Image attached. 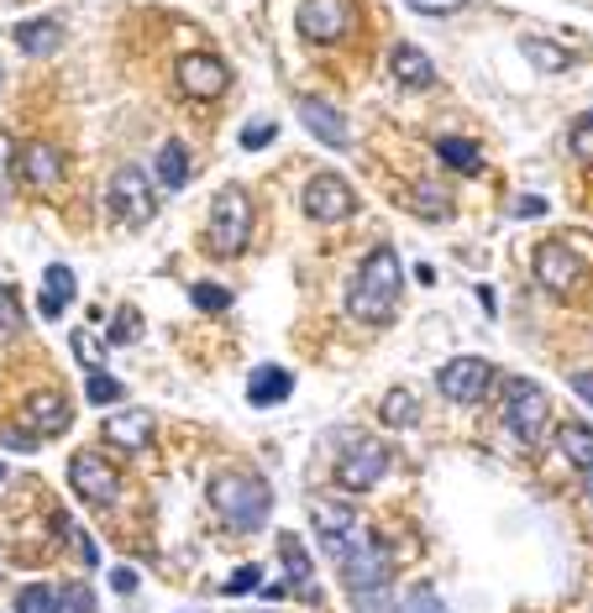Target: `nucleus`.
Returning <instances> with one entry per match:
<instances>
[{"label":"nucleus","instance_id":"7","mask_svg":"<svg viewBox=\"0 0 593 613\" xmlns=\"http://www.w3.org/2000/svg\"><path fill=\"white\" fill-rule=\"evenodd\" d=\"M69 483H74V493L95 503V509H111L121 498V472L106 462V456H95V451H74V462H69Z\"/></svg>","mask_w":593,"mask_h":613},{"label":"nucleus","instance_id":"43","mask_svg":"<svg viewBox=\"0 0 593 613\" xmlns=\"http://www.w3.org/2000/svg\"><path fill=\"white\" fill-rule=\"evenodd\" d=\"M5 440V446H11V451H22V456H32V451H37V446H42V440L32 436V430H11V436H0Z\"/></svg>","mask_w":593,"mask_h":613},{"label":"nucleus","instance_id":"30","mask_svg":"<svg viewBox=\"0 0 593 613\" xmlns=\"http://www.w3.org/2000/svg\"><path fill=\"white\" fill-rule=\"evenodd\" d=\"M27 325V315H22V293H16V284H0V336H16Z\"/></svg>","mask_w":593,"mask_h":613},{"label":"nucleus","instance_id":"17","mask_svg":"<svg viewBox=\"0 0 593 613\" xmlns=\"http://www.w3.org/2000/svg\"><path fill=\"white\" fill-rule=\"evenodd\" d=\"M74 293H79L74 273H69L63 263H48V273H42V293H37V315H42V321H59L63 310L74 304Z\"/></svg>","mask_w":593,"mask_h":613},{"label":"nucleus","instance_id":"14","mask_svg":"<svg viewBox=\"0 0 593 613\" xmlns=\"http://www.w3.org/2000/svg\"><path fill=\"white\" fill-rule=\"evenodd\" d=\"M299 126H305L321 147H331V152H347V147H353L347 116H342L331 100H321V95H305V100H299Z\"/></svg>","mask_w":593,"mask_h":613},{"label":"nucleus","instance_id":"27","mask_svg":"<svg viewBox=\"0 0 593 613\" xmlns=\"http://www.w3.org/2000/svg\"><path fill=\"white\" fill-rule=\"evenodd\" d=\"M436 152H442V163H452L457 174H483V152L473 142H462V137H442Z\"/></svg>","mask_w":593,"mask_h":613},{"label":"nucleus","instance_id":"25","mask_svg":"<svg viewBox=\"0 0 593 613\" xmlns=\"http://www.w3.org/2000/svg\"><path fill=\"white\" fill-rule=\"evenodd\" d=\"M379 414H384V425H394V430H410V425L420 420V399L410 393V388H388Z\"/></svg>","mask_w":593,"mask_h":613},{"label":"nucleus","instance_id":"40","mask_svg":"<svg viewBox=\"0 0 593 613\" xmlns=\"http://www.w3.org/2000/svg\"><path fill=\"white\" fill-rule=\"evenodd\" d=\"M11 178H16V142L0 132V195L11 189Z\"/></svg>","mask_w":593,"mask_h":613},{"label":"nucleus","instance_id":"32","mask_svg":"<svg viewBox=\"0 0 593 613\" xmlns=\"http://www.w3.org/2000/svg\"><path fill=\"white\" fill-rule=\"evenodd\" d=\"M353 613H399V603L388 587H362V592H353Z\"/></svg>","mask_w":593,"mask_h":613},{"label":"nucleus","instance_id":"19","mask_svg":"<svg viewBox=\"0 0 593 613\" xmlns=\"http://www.w3.org/2000/svg\"><path fill=\"white\" fill-rule=\"evenodd\" d=\"M388 74L399 79V85H410V89H425V85H436V63L420 53L416 42H399L394 53H388Z\"/></svg>","mask_w":593,"mask_h":613},{"label":"nucleus","instance_id":"11","mask_svg":"<svg viewBox=\"0 0 593 613\" xmlns=\"http://www.w3.org/2000/svg\"><path fill=\"white\" fill-rule=\"evenodd\" d=\"M336 572H342L347 592H362V587H388V583H394V561H388V551L379 546V540H362V546H353V551L336 561Z\"/></svg>","mask_w":593,"mask_h":613},{"label":"nucleus","instance_id":"1","mask_svg":"<svg viewBox=\"0 0 593 613\" xmlns=\"http://www.w3.org/2000/svg\"><path fill=\"white\" fill-rule=\"evenodd\" d=\"M399 293H405V273H399L394 247H373L347 289V315L362 325H384L399 310Z\"/></svg>","mask_w":593,"mask_h":613},{"label":"nucleus","instance_id":"8","mask_svg":"<svg viewBox=\"0 0 593 613\" xmlns=\"http://www.w3.org/2000/svg\"><path fill=\"white\" fill-rule=\"evenodd\" d=\"M436 388H442L452 404H478L494 388V367L483 356H452L442 373H436Z\"/></svg>","mask_w":593,"mask_h":613},{"label":"nucleus","instance_id":"49","mask_svg":"<svg viewBox=\"0 0 593 613\" xmlns=\"http://www.w3.org/2000/svg\"><path fill=\"white\" fill-rule=\"evenodd\" d=\"M5 477H11V472H5V462H0V483H5Z\"/></svg>","mask_w":593,"mask_h":613},{"label":"nucleus","instance_id":"39","mask_svg":"<svg viewBox=\"0 0 593 613\" xmlns=\"http://www.w3.org/2000/svg\"><path fill=\"white\" fill-rule=\"evenodd\" d=\"M273 137H279V126H273V121H252V126L242 132V147H247V152H258V147H268Z\"/></svg>","mask_w":593,"mask_h":613},{"label":"nucleus","instance_id":"18","mask_svg":"<svg viewBox=\"0 0 593 613\" xmlns=\"http://www.w3.org/2000/svg\"><path fill=\"white\" fill-rule=\"evenodd\" d=\"M22 174H27L32 189H53V184H63V152L53 142H27Z\"/></svg>","mask_w":593,"mask_h":613},{"label":"nucleus","instance_id":"10","mask_svg":"<svg viewBox=\"0 0 593 613\" xmlns=\"http://www.w3.org/2000/svg\"><path fill=\"white\" fill-rule=\"evenodd\" d=\"M353 0H305L299 5V37L305 42H342L353 32Z\"/></svg>","mask_w":593,"mask_h":613},{"label":"nucleus","instance_id":"13","mask_svg":"<svg viewBox=\"0 0 593 613\" xmlns=\"http://www.w3.org/2000/svg\"><path fill=\"white\" fill-rule=\"evenodd\" d=\"M174 85L189 95V100H215L221 89L232 85V68L215 59V53H184L174 63Z\"/></svg>","mask_w":593,"mask_h":613},{"label":"nucleus","instance_id":"16","mask_svg":"<svg viewBox=\"0 0 593 613\" xmlns=\"http://www.w3.org/2000/svg\"><path fill=\"white\" fill-rule=\"evenodd\" d=\"M69 420H74L69 399H63L59 388H42V393L27 399V425H22V430H32V436H63Z\"/></svg>","mask_w":593,"mask_h":613},{"label":"nucleus","instance_id":"6","mask_svg":"<svg viewBox=\"0 0 593 613\" xmlns=\"http://www.w3.org/2000/svg\"><path fill=\"white\" fill-rule=\"evenodd\" d=\"M384 472H388V446L384 440L347 430V440H342V462H336V483L353 488V493H362V488H373Z\"/></svg>","mask_w":593,"mask_h":613},{"label":"nucleus","instance_id":"44","mask_svg":"<svg viewBox=\"0 0 593 613\" xmlns=\"http://www.w3.org/2000/svg\"><path fill=\"white\" fill-rule=\"evenodd\" d=\"M247 587H263V577H258V566H242L237 577L226 583V592H247Z\"/></svg>","mask_w":593,"mask_h":613},{"label":"nucleus","instance_id":"45","mask_svg":"<svg viewBox=\"0 0 593 613\" xmlns=\"http://www.w3.org/2000/svg\"><path fill=\"white\" fill-rule=\"evenodd\" d=\"M111 587H116V592H137V572H132V566H116V572H111Z\"/></svg>","mask_w":593,"mask_h":613},{"label":"nucleus","instance_id":"12","mask_svg":"<svg viewBox=\"0 0 593 613\" xmlns=\"http://www.w3.org/2000/svg\"><path fill=\"white\" fill-rule=\"evenodd\" d=\"M353 210H357V195L342 174H316L305 184V215H310V221L331 226V221H347Z\"/></svg>","mask_w":593,"mask_h":613},{"label":"nucleus","instance_id":"23","mask_svg":"<svg viewBox=\"0 0 593 613\" xmlns=\"http://www.w3.org/2000/svg\"><path fill=\"white\" fill-rule=\"evenodd\" d=\"M16 48L32 53V59H48V53L63 48V27L48 22V16H42V22H22V27H16Z\"/></svg>","mask_w":593,"mask_h":613},{"label":"nucleus","instance_id":"5","mask_svg":"<svg viewBox=\"0 0 593 613\" xmlns=\"http://www.w3.org/2000/svg\"><path fill=\"white\" fill-rule=\"evenodd\" d=\"M106 200H111V215H116L121 226H148L152 215H158V195H152L148 174L137 168V163H126V168H116L111 174V184H106Z\"/></svg>","mask_w":593,"mask_h":613},{"label":"nucleus","instance_id":"50","mask_svg":"<svg viewBox=\"0 0 593 613\" xmlns=\"http://www.w3.org/2000/svg\"><path fill=\"white\" fill-rule=\"evenodd\" d=\"M0 85H5V63H0Z\"/></svg>","mask_w":593,"mask_h":613},{"label":"nucleus","instance_id":"29","mask_svg":"<svg viewBox=\"0 0 593 613\" xmlns=\"http://www.w3.org/2000/svg\"><path fill=\"white\" fill-rule=\"evenodd\" d=\"M16 613H59V587L32 583L16 592Z\"/></svg>","mask_w":593,"mask_h":613},{"label":"nucleus","instance_id":"33","mask_svg":"<svg viewBox=\"0 0 593 613\" xmlns=\"http://www.w3.org/2000/svg\"><path fill=\"white\" fill-rule=\"evenodd\" d=\"M567 147H572V158H578V163H593V111H583V116L572 121Z\"/></svg>","mask_w":593,"mask_h":613},{"label":"nucleus","instance_id":"31","mask_svg":"<svg viewBox=\"0 0 593 613\" xmlns=\"http://www.w3.org/2000/svg\"><path fill=\"white\" fill-rule=\"evenodd\" d=\"M121 393H126V388H121L111 373H100V367H89L85 373V399L89 404H116Z\"/></svg>","mask_w":593,"mask_h":613},{"label":"nucleus","instance_id":"3","mask_svg":"<svg viewBox=\"0 0 593 613\" xmlns=\"http://www.w3.org/2000/svg\"><path fill=\"white\" fill-rule=\"evenodd\" d=\"M252 226H258V215H252V200H247V189H221L215 204H210V252L215 258H242L247 252V241H252Z\"/></svg>","mask_w":593,"mask_h":613},{"label":"nucleus","instance_id":"48","mask_svg":"<svg viewBox=\"0 0 593 613\" xmlns=\"http://www.w3.org/2000/svg\"><path fill=\"white\" fill-rule=\"evenodd\" d=\"M583 483H589V498H593V467H589V477H583Z\"/></svg>","mask_w":593,"mask_h":613},{"label":"nucleus","instance_id":"47","mask_svg":"<svg viewBox=\"0 0 593 613\" xmlns=\"http://www.w3.org/2000/svg\"><path fill=\"white\" fill-rule=\"evenodd\" d=\"M572 393H578L583 404H593V373H572Z\"/></svg>","mask_w":593,"mask_h":613},{"label":"nucleus","instance_id":"41","mask_svg":"<svg viewBox=\"0 0 593 613\" xmlns=\"http://www.w3.org/2000/svg\"><path fill=\"white\" fill-rule=\"evenodd\" d=\"M468 0H410V11L416 16H457Z\"/></svg>","mask_w":593,"mask_h":613},{"label":"nucleus","instance_id":"15","mask_svg":"<svg viewBox=\"0 0 593 613\" xmlns=\"http://www.w3.org/2000/svg\"><path fill=\"white\" fill-rule=\"evenodd\" d=\"M535 273H541V284H546V289L563 293V299L578 289V284H583V263L567 252L563 241H546V247L535 252Z\"/></svg>","mask_w":593,"mask_h":613},{"label":"nucleus","instance_id":"46","mask_svg":"<svg viewBox=\"0 0 593 613\" xmlns=\"http://www.w3.org/2000/svg\"><path fill=\"white\" fill-rule=\"evenodd\" d=\"M515 215H526V221H531V215H546V200L526 195V200H515Z\"/></svg>","mask_w":593,"mask_h":613},{"label":"nucleus","instance_id":"36","mask_svg":"<svg viewBox=\"0 0 593 613\" xmlns=\"http://www.w3.org/2000/svg\"><path fill=\"white\" fill-rule=\"evenodd\" d=\"M111 341H116V347H132V341H143V315H137V310H121L116 325H111Z\"/></svg>","mask_w":593,"mask_h":613},{"label":"nucleus","instance_id":"28","mask_svg":"<svg viewBox=\"0 0 593 613\" xmlns=\"http://www.w3.org/2000/svg\"><path fill=\"white\" fill-rule=\"evenodd\" d=\"M520 53H526V59H531L535 68H552V74L572 63V59L563 53V48H557V42H546V37H526V42H520Z\"/></svg>","mask_w":593,"mask_h":613},{"label":"nucleus","instance_id":"34","mask_svg":"<svg viewBox=\"0 0 593 613\" xmlns=\"http://www.w3.org/2000/svg\"><path fill=\"white\" fill-rule=\"evenodd\" d=\"M189 299H195V310H206V315L232 310V289H221V284H195V289H189Z\"/></svg>","mask_w":593,"mask_h":613},{"label":"nucleus","instance_id":"24","mask_svg":"<svg viewBox=\"0 0 593 613\" xmlns=\"http://www.w3.org/2000/svg\"><path fill=\"white\" fill-rule=\"evenodd\" d=\"M189 174H195L189 147H184V142H163V152H158V184H163V189H184Z\"/></svg>","mask_w":593,"mask_h":613},{"label":"nucleus","instance_id":"21","mask_svg":"<svg viewBox=\"0 0 593 613\" xmlns=\"http://www.w3.org/2000/svg\"><path fill=\"white\" fill-rule=\"evenodd\" d=\"M279 555H284V572H289V583L305 587V598L316 603V598H321V592H316V561H310V551L299 546V535H289V529H284V535H279Z\"/></svg>","mask_w":593,"mask_h":613},{"label":"nucleus","instance_id":"2","mask_svg":"<svg viewBox=\"0 0 593 613\" xmlns=\"http://www.w3.org/2000/svg\"><path fill=\"white\" fill-rule=\"evenodd\" d=\"M210 509L226 520V529H263L268 514H273V488H268V477L258 472H215L210 477Z\"/></svg>","mask_w":593,"mask_h":613},{"label":"nucleus","instance_id":"38","mask_svg":"<svg viewBox=\"0 0 593 613\" xmlns=\"http://www.w3.org/2000/svg\"><path fill=\"white\" fill-rule=\"evenodd\" d=\"M89 609H95V598L85 587H59V613H89Z\"/></svg>","mask_w":593,"mask_h":613},{"label":"nucleus","instance_id":"42","mask_svg":"<svg viewBox=\"0 0 593 613\" xmlns=\"http://www.w3.org/2000/svg\"><path fill=\"white\" fill-rule=\"evenodd\" d=\"M74 351H79V362H85V373H89V367H100V356H106V351H100V341H95L89 330H74Z\"/></svg>","mask_w":593,"mask_h":613},{"label":"nucleus","instance_id":"37","mask_svg":"<svg viewBox=\"0 0 593 613\" xmlns=\"http://www.w3.org/2000/svg\"><path fill=\"white\" fill-rule=\"evenodd\" d=\"M399 613H452V609H446L431 587H416V592H410V603H399Z\"/></svg>","mask_w":593,"mask_h":613},{"label":"nucleus","instance_id":"26","mask_svg":"<svg viewBox=\"0 0 593 613\" xmlns=\"http://www.w3.org/2000/svg\"><path fill=\"white\" fill-rule=\"evenodd\" d=\"M557 440H563V451H567V462H572V467H583V472L593 467V430H589V425L567 420L563 436H557Z\"/></svg>","mask_w":593,"mask_h":613},{"label":"nucleus","instance_id":"4","mask_svg":"<svg viewBox=\"0 0 593 613\" xmlns=\"http://www.w3.org/2000/svg\"><path fill=\"white\" fill-rule=\"evenodd\" d=\"M505 430L520 446H535V440L552 430V399L535 388L531 378H509V393H505Z\"/></svg>","mask_w":593,"mask_h":613},{"label":"nucleus","instance_id":"35","mask_svg":"<svg viewBox=\"0 0 593 613\" xmlns=\"http://www.w3.org/2000/svg\"><path fill=\"white\" fill-rule=\"evenodd\" d=\"M410 204H416L420 215H431V221H446V215H452V200H446L442 189H431V184H425V189H416V195H410Z\"/></svg>","mask_w":593,"mask_h":613},{"label":"nucleus","instance_id":"22","mask_svg":"<svg viewBox=\"0 0 593 613\" xmlns=\"http://www.w3.org/2000/svg\"><path fill=\"white\" fill-rule=\"evenodd\" d=\"M289 388H295V378H289L284 367H258V373L247 378V399H252L258 409H273V404L289 399Z\"/></svg>","mask_w":593,"mask_h":613},{"label":"nucleus","instance_id":"9","mask_svg":"<svg viewBox=\"0 0 593 613\" xmlns=\"http://www.w3.org/2000/svg\"><path fill=\"white\" fill-rule=\"evenodd\" d=\"M310 520H316V529H321V540H326L331 561H342V555L353 551V546H362V540H368V535H362V525H357L353 509H342V503H331V498H310Z\"/></svg>","mask_w":593,"mask_h":613},{"label":"nucleus","instance_id":"20","mask_svg":"<svg viewBox=\"0 0 593 613\" xmlns=\"http://www.w3.org/2000/svg\"><path fill=\"white\" fill-rule=\"evenodd\" d=\"M152 425H158V420H152V409H121V414H111V420H106V436L116 440V446L143 451V446L152 440Z\"/></svg>","mask_w":593,"mask_h":613}]
</instances>
